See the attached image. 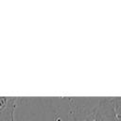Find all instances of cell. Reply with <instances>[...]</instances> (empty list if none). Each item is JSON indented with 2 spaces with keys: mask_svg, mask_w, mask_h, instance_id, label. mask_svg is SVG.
<instances>
[{
  "mask_svg": "<svg viewBox=\"0 0 121 121\" xmlns=\"http://www.w3.org/2000/svg\"><path fill=\"white\" fill-rule=\"evenodd\" d=\"M95 121H118L112 97H102L94 109Z\"/></svg>",
  "mask_w": 121,
  "mask_h": 121,
  "instance_id": "1",
  "label": "cell"
},
{
  "mask_svg": "<svg viewBox=\"0 0 121 121\" xmlns=\"http://www.w3.org/2000/svg\"><path fill=\"white\" fill-rule=\"evenodd\" d=\"M18 97L0 96V121H15L14 112Z\"/></svg>",
  "mask_w": 121,
  "mask_h": 121,
  "instance_id": "2",
  "label": "cell"
},
{
  "mask_svg": "<svg viewBox=\"0 0 121 121\" xmlns=\"http://www.w3.org/2000/svg\"><path fill=\"white\" fill-rule=\"evenodd\" d=\"M76 121H95L94 109L88 112H83V113H79V116L76 117Z\"/></svg>",
  "mask_w": 121,
  "mask_h": 121,
  "instance_id": "3",
  "label": "cell"
},
{
  "mask_svg": "<svg viewBox=\"0 0 121 121\" xmlns=\"http://www.w3.org/2000/svg\"><path fill=\"white\" fill-rule=\"evenodd\" d=\"M114 110L118 119H121V97H113Z\"/></svg>",
  "mask_w": 121,
  "mask_h": 121,
  "instance_id": "4",
  "label": "cell"
},
{
  "mask_svg": "<svg viewBox=\"0 0 121 121\" xmlns=\"http://www.w3.org/2000/svg\"><path fill=\"white\" fill-rule=\"evenodd\" d=\"M118 121H121V119H118Z\"/></svg>",
  "mask_w": 121,
  "mask_h": 121,
  "instance_id": "5",
  "label": "cell"
}]
</instances>
